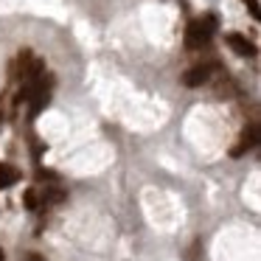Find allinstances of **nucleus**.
I'll list each match as a JSON object with an SVG mask.
<instances>
[{"mask_svg": "<svg viewBox=\"0 0 261 261\" xmlns=\"http://www.w3.org/2000/svg\"><path fill=\"white\" fill-rule=\"evenodd\" d=\"M216 70V62H208V65H194V68H188L186 73H182V85L188 87V90H197V87L208 85L211 73Z\"/></svg>", "mask_w": 261, "mask_h": 261, "instance_id": "obj_1", "label": "nucleus"}, {"mask_svg": "<svg viewBox=\"0 0 261 261\" xmlns=\"http://www.w3.org/2000/svg\"><path fill=\"white\" fill-rule=\"evenodd\" d=\"M211 37H214V34H208L199 20H191V23L186 25V48H191V51L208 48L211 45Z\"/></svg>", "mask_w": 261, "mask_h": 261, "instance_id": "obj_2", "label": "nucleus"}, {"mask_svg": "<svg viewBox=\"0 0 261 261\" xmlns=\"http://www.w3.org/2000/svg\"><path fill=\"white\" fill-rule=\"evenodd\" d=\"M255 143H258V126H255V124H250L247 129L242 132L239 143L230 149V158H242V154H244V152H250V149H253Z\"/></svg>", "mask_w": 261, "mask_h": 261, "instance_id": "obj_3", "label": "nucleus"}, {"mask_svg": "<svg viewBox=\"0 0 261 261\" xmlns=\"http://www.w3.org/2000/svg\"><path fill=\"white\" fill-rule=\"evenodd\" d=\"M227 48H230L236 57H253V54H255V45H253V42H250L244 34H239V31L227 34Z\"/></svg>", "mask_w": 261, "mask_h": 261, "instance_id": "obj_4", "label": "nucleus"}, {"mask_svg": "<svg viewBox=\"0 0 261 261\" xmlns=\"http://www.w3.org/2000/svg\"><path fill=\"white\" fill-rule=\"evenodd\" d=\"M17 180H20V171L12 163H0V191L3 188H12Z\"/></svg>", "mask_w": 261, "mask_h": 261, "instance_id": "obj_5", "label": "nucleus"}, {"mask_svg": "<svg viewBox=\"0 0 261 261\" xmlns=\"http://www.w3.org/2000/svg\"><path fill=\"white\" fill-rule=\"evenodd\" d=\"M42 199H48V202H62L65 191H62V188H48V191L42 194Z\"/></svg>", "mask_w": 261, "mask_h": 261, "instance_id": "obj_6", "label": "nucleus"}, {"mask_svg": "<svg viewBox=\"0 0 261 261\" xmlns=\"http://www.w3.org/2000/svg\"><path fill=\"white\" fill-rule=\"evenodd\" d=\"M23 199H25V208H31V211H37V208H40V197H37V191H34V188H29Z\"/></svg>", "mask_w": 261, "mask_h": 261, "instance_id": "obj_7", "label": "nucleus"}, {"mask_svg": "<svg viewBox=\"0 0 261 261\" xmlns=\"http://www.w3.org/2000/svg\"><path fill=\"white\" fill-rule=\"evenodd\" d=\"M244 6H247V12H250V17H253V20H258V17H261V12H258V0H244Z\"/></svg>", "mask_w": 261, "mask_h": 261, "instance_id": "obj_8", "label": "nucleus"}, {"mask_svg": "<svg viewBox=\"0 0 261 261\" xmlns=\"http://www.w3.org/2000/svg\"><path fill=\"white\" fill-rule=\"evenodd\" d=\"M0 261H6V255H3V250H0Z\"/></svg>", "mask_w": 261, "mask_h": 261, "instance_id": "obj_9", "label": "nucleus"}, {"mask_svg": "<svg viewBox=\"0 0 261 261\" xmlns=\"http://www.w3.org/2000/svg\"><path fill=\"white\" fill-rule=\"evenodd\" d=\"M0 124H3V113H0Z\"/></svg>", "mask_w": 261, "mask_h": 261, "instance_id": "obj_10", "label": "nucleus"}]
</instances>
